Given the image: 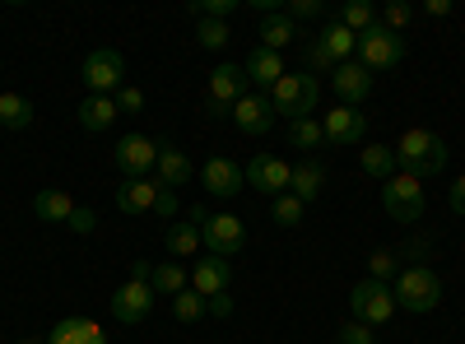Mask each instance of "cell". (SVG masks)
Listing matches in <instances>:
<instances>
[{"mask_svg":"<svg viewBox=\"0 0 465 344\" xmlns=\"http://www.w3.org/2000/svg\"><path fill=\"white\" fill-rule=\"evenodd\" d=\"M396 149V168L405 172V177H419V182H429V177H438V172H447V140L442 135H433V131H405L401 135V144H391Z\"/></svg>","mask_w":465,"mask_h":344,"instance_id":"obj_1","label":"cell"},{"mask_svg":"<svg viewBox=\"0 0 465 344\" xmlns=\"http://www.w3.org/2000/svg\"><path fill=\"white\" fill-rule=\"evenodd\" d=\"M270 107H275V117H289V122H302V117H312L317 103H322V80L317 74H284V80L265 93Z\"/></svg>","mask_w":465,"mask_h":344,"instance_id":"obj_2","label":"cell"},{"mask_svg":"<svg viewBox=\"0 0 465 344\" xmlns=\"http://www.w3.org/2000/svg\"><path fill=\"white\" fill-rule=\"evenodd\" d=\"M391 293H396L401 312L423 317V312H433L442 302V280L429 270V265H405V270L396 275V284H391Z\"/></svg>","mask_w":465,"mask_h":344,"instance_id":"obj_3","label":"cell"},{"mask_svg":"<svg viewBox=\"0 0 465 344\" xmlns=\"http://www.w3.org/2000/svg\"><path fill=\"white\" fill-rule=\"evenodd\" d=\"M349 312H354V321H363V326H386L401 308H396V293H391V284H377V280H359L354 289H349Z\"/></svg>","mask_w":465,"mask_h":344,"instance_id":"obj_4","label":"cell"},{"mask_svg":"<svg viewBox=\"0 0 465 344\" xmlns=\"http://www.w3.org/2000/svg\"><path fill=\"white\" fill-rule=\"evenodd\" d=\"M423 205H429V196H423L419 177L396 172L391 182H381V210L391 214L396 223H419L423 219Z\"/></svg>","mask_w":465,"mask_h":344,"instance_id":"obj_5","label":"cell"},{"mask_svg":"<svg viewBox=\"0 0 465 344\" xmlns=\"http://www.w3.org/2000/svg\"><path fill=\"white\" fill-rule=\"evenodd\" d=\"M122 80H126V61H122V52H116V47H94L84 56V89L94 98H116Z\"/></svg>","mask_w":465,"mask_h":344,"instance_id":"obj_6","label":"cell"},{"mask_svg":"<svg viewBox=\"0 0 465 344\" xmlns=\"http://www.w3.org/2000/svg\"><path fill=\"white\" fill-rule=\"evenodd\" d=\"M401 61H405V37L401 33L381 28V24H372L368 33H359V65H368L377 74V70H396Z\"/></svg>","mask_w":465,"mask_h":344,"instance_id":"obj_7","label":"cell"},{"mask_svg":"<svg viewBox=\"0 0 465 344\" xmlns=\"http://www.w3.org/2000/svg\"><path fill=\"white\" fill-rule=\"evenodd\" d=\"M205 238V251L219 256V260H232L242 247H247V223L238 214H210V223L201 228Z\"/></svg>","mask_w":465,"mask_h":344,"instance_id":"obj_8","label":"cell"},{"mask_svg":"<svg viewBox=\"0 0 465 344\" xmlns=\"http://www.w3.org/2000/svg\"><path fill=\"white\" fill-rule=\"evenodd\" d=\"M322 131H326V144L354 149V144H363V135H368V112L340 103L335 112H326V117H322Z\"/></svg>","mask_w":465,"mask_h":344,"instance_id":"obj_9","label":"cell"},{"mask_svg":"<svg viewBox=\"0 0 465 344\" xmlns=\"http://www.w3.org/2000/svg\"><path fill=\"white\" fill-rule=\"evenodd\" d=\"M153 302H159V293H153L144 280H126L122 289L112 293V317L122 321V326H140L153 312Z\"/></svg>","mask_w":465,"mask_h":344,"instance_id":"obj_10","label":"cell"},{"mask_svg":"<svg viewBox=\"0 0 465 344\" xmlns=\"http://www.w3.org/2000/svg\"><path fill=\"white\" fill-rule=\"evenodd\" d=\"M247 186H256L265 201H275V196H284L289 191V182H293V168L284 163V159H275V154H256L247 168Z\"/></svg>","mask_w":465,"mask_h":344,"instance_id":"obj_11","label":"cell"},{"mask_svg":"<svg viewBox=\"0 0 465 344\" xmlns=\"http://www.w3.org/2000/svg\"><path fill=\"white\" fill-rule=\"evenodd\" d=\"M331 89H335V98H340L344 107H363V103L372 98V70L359 65V61H340V65L331 70Z\"/></svg>","mask_w":465,"mask_h":344,"instance_id":"obj_12","label":"cell"},{"mask_svg":"<svg viewBox=\"0 0 465 344\" xmlns=\"http://www.w3.org/2000/svg\"><path fill=\"white\" fill-rule=\"evenodd\" d=\"M116 168H122L126 177H149L153 168H159V140L149 135H122V144H116Z\"/></svg>","mask_w":465,"mask_h":344,"instance_id":"obj_13","label":"cell"},{"mask_svg":"<svg viewBox=\"0 0 465 344\" xmlns=\"http://www.w3.org/2000/svg\"><path fill=\"white\" fill-rule=\"evenodd\" d=\"M201 186L210 191L214 201H232V196H238V191L247 186V172L232 163V159L214 154V159H205V168H201Z\"/></svg>","mask_w":465,"mask_h":344,"instance_id":"obj_14","label":"cell"},{"mask_svg":"<svg viewBox=\"0 0 465 344\" xmlns=\"http://www.w3.org/2000/svg\"><path fill=\"white\" fill-rule=\"evenodd\" d=\"M159 191L163 182H153V177H126L122 186H116V210L140 219V214H153V205H159Z\"/></svg>","mask_w":465,"mask_h":344,"instance_id":"obj_15","label":"cell"},{"mask_svg":"<svg viewBox=\"0 0 465 344\" xmlns=\"http://www.w3.org/2000/svg\"><path fill=\"white\" fill-rule=\"evenodd\" d=\"M232 126H238L242 135H252V140H261V135H270V126H275V107H270L265 93H247L238 107H232Z\"/></svg>","mask_w":465,"mask_h":344,"instance_id":"obj_16","label":"cell"},{"mask_svg":"<svg viewBox=\"0 0 465 344\" xmlns=\"http://www.w3.org/2000/svg\"><path fill=\"white\" fill-rule=\"evenodd\" d=\"M205 98H210V103H223V107H238V103L247 98V70H242V65H214Z\"/></svg>","mask_w":465,"mask_h":344,"instance_id":"obj_17","label":"cell"},{"mask_svg":"<svg viewBox=\"0 0 465 344\" xmlns=\"http://www.w3.org/2000/svg\"><path fill=\"white\" fill-rule=\"evenodd\" d=\"M242 70H247V84H256V93H270L280 80H284V56L280 52H270V47H256L247 61H242Z\"/></svg>","mask_w":465,"mask_h":344,"instance_id":"obj_18","label":"cell"},{"mask_svg":"<svg viewBox=\"0 0 465 344\" xmlns=\"http://www.w3.org/2000/svg\"><path fill=\"white\" fill-rule=\"evenodd\" d=\"M191 289H196L201 298L228 293V289H232V260H219V256L196 260V270H191Z\"/></svg>","mask_w":465,"mask_h":344,"instance_id":"obj_19","label":"cell"},{"mask_svg":"<svg viewBox=\"0 0 465 344\" xmlns=\"http://www.w3.org/2000/svg\"><path fill=\"white\" fill-rule=\"evenodd\" d=\"M191 177H196V163H191L177 144H168V140H159V182L173 191V186H186Z\"/></svg>","mask_w":465,"mask_h":344,"instance_id":"obj_20","label":"cell"},{"mask_svg":"<svg viewBox=\"0 0 465 344\" xmlns=\"http://www.w3.org/2000/svg\"><path fill=\"white\" fill-rule=\"evenodd\" d=\"M322 186H326V168H322V163H312V159H307V163H298V168H293V182H289V196H298L302 205H312V201L322 196Z\"/></svg>","mask_w":465,"mask_h":344,"instance_id":"obj_21","label":"cell"},{"mask_svg":"<svg viewBox=\"0 0 465 344\" xmlns=\"http://www.w3.org/2000/svg\"><path fill=\"white\" fill-rule=\"evenodd\" d=\"M33 214L43 219V223H70V214H74V201L65 196V191L47 186V191H37V196H33Z\"/></svg>","mask_w":465,"mask_h":344,"instance_id":"obj_22","label":"cell"},{"mask_svg":"<svg viewBox=\"0 0 465 344\" xmlns=\"http://www.w3.org/2000/svg\"><path fill=\"white\" fill-rule=\"evenodd\" d=\"M359 168H363L368 177H377V182H391V177L401 172L391 144H363V149H359Z\"/></svg>","mask_w":465,"mask_h":344,"instance_id":"obj_23","label":"cell"},{"mask_svg":"<svg viewBox=\"0 0 465 344\" xmlns=\"http://www.w3.org/2000/svg\"><path fill=\"white\" fill-rule=\"evenodd\" d=\"M112 122H116V98H84L80 103V126L89 131V135H103V131H112Z\"/></svg>","mask_w":465,"mask_h":344,"instance_id":"obj_24","label":"cell"},{"mask_svg":"<svg viewBox=\"0 0 465 344\" xmlns=\"http://www.w3.org/2000/svg\"><path fill=\"white\" fill-rule=\"evenodd\" d=\"M298 37V24L284 15V10H275V15H265L261 19V47H270V52H284L289 43Z\"/></svg>","mask_w":465,"mask_h":344,"instance_id":"obj_25","label":"cell"},{"mask_svg":"<svg viewBox=\"0 0 465 344\" xmlns=\"http://www.w3.org/2000/svg\"><path fill=\"white\" fill-rule=\"evenodd\" d=\"M317 37L326 43V52L335 56V65H340V61H354V56H359V33H349V28H344V24H335V19H331V24H326V28H322Z\"/></svg>","mask_w":465,"mask_h":344,"instance_id":"obj_26","label":"cell"},{"mask_svg":"<svg viewBox=\"0 0 465 344\" xmlns=\"http://www.w3.org/2000/svg\"><path fill=\"white\" fill-rule=\"evenodd\" d=\"M163 247L173 251V256H196L201 247H205V238H201V223H168V233H163Z\"/></svg>","mask_w":465,"mask_h":344,"instance_id":"obj_27","label":"cell"},{"mask_svg":"<svg viewBox=\"0 0 465 344\" xmlns=\"http://www.w3.org/2000/svg\"><path fill=\"white\" fill-rule=\"evenodd\" d=\"M33 103L24 98V93H0V126L5 131H28L33 126Z\"/></svg>","mask_w":465,"mask_h":344,"instance_id":"obj_28","label":"cell"},{"mask_svg":"<svg viewBox=\"0 0 465 344\" xmlns=\"http://www.w3.org/2000/svg\"><path fill=\"white\" fill-rule=\"evenodd\" d=\"M149 289L159 293V298H177L182 289H191V275L182 270L177 260H163V265H153V280H149Z\"/></svg>","mask_w":465,"mask_h":344,"instance_id":"obj_29","label":"cell"},{"mask_svg":"<svg viewBox=\"0 0 465 344\" xmlns=\"http://www.w3.org/2000/svg\"><path fill=\"white\" fill-rule=\"evenodd\" d=\"M94 330H98V321H89V317H65V321L52 326L47 344H89Z\"/></svg>","mask_w":465,"mask_h":344,"instance_id":"obj_30","label":"cell"},{"mask_svg":"<svg viewBox=\"0 0 465 344\" xmlns=\"http://www.w3.org/2000/svg\"><path fill=\"white\" fill-rule=\"evenodd\" d=\"M335 24H344L349 33H368V28L377 24V10L368 5V0H349V5L335 15Z\"/></svg>","mask_w":465,"mask_h":344,"instance_id":"obj_31","label":"cell"},{"mask_svg":"<svg viewBox=\"0 0 465 344\" xmlns=\"http://www.w3.org/2000/svg\"><path fill=\"white\" fill-rule=\"evenodd\" d=\"M270 219H275L280 228H298V223L307 219V205H302L298 196H289V191H284V196L270 201Z\"/></svg>","mask_w":465,"mask_h":344,"instance_id":"obj_32","label":"cell"},{"mask_svg":"<svg viewBox=\"0 0 465 344\" xmlns=\"http://www.w3.org/2000/svg\"><path fill=\"white\" fill-rule=\"evenodd\" d=\"M289 144H293V149H317V144H326V131H322V122H317V117L289 122Z\"/></svg>","mask_w":465,"mask_h":344,"instance_id":"obj_33","label":"cell"},{"mask_svg":"<svg viewBox=\"0 0 465 344\" xmlns=\"http://www.w3.org/2000/svg\"><path fill=\"white\" fill-rule=\"evenodd\" d=\"M302 65H307V74H331L335 70V56L326 52L322 37H307L302 43Z\"/></svg>","mask_w":465,"mask_h":344,"instance_id":"obj_34","label":"cell"},{"mask_svg":"<svg viewBox=\"0 0 465 344\" xmlns=\"http://www.w3.org/2000/svg\"><path fill=\"white\" fill-rule=\"evenodd\" d=\"M173 317H177L182 326H191V321H201V317H205V298H201L196 289H182V293L173 298Z\"/></svg>","mask_w":465,"mask_h":344,"instance_id":"obj_35","label":"cell"},{"mask_svg":"<svg viewBox=\"0 0 465 344\" xmlns=\"http://www.w3.org/2000/svg\"><path fill=\"white\" fill-rule=\"evenodd\" d=\"M410 19H414V5H405V0H391V5H381V10H377V24H381V28H391V33H401V37H405Z\"/></svg>","mask_w":465,"mask_h":344,"instance_id":"obj_36","label":"cell"},{"mask_svg":"<svg viewBox=\"0 0 465 344\" xmlns=\"http://www.w3.org/2000/svg\"><path fill=\"white\" fill-rule=\"evenodd\" d=\"M196 37H201L205 52H219L228 43V24L223 19H196Z\"/></svg>","mask_w":465,"mask_h":344,"instance_id":"obj_37","label":"cell"},{"mask_svg":"<svg viewBox=\"0 0 465 344\" xmlns=\"http://www.w3.org/2000/svg\"><path fill=\"white\" fill-rule=\"evenodd\" d=\"M232 10H238V0H196V5H191L196 19H223V24H228Z\"/></svg>","mask_w":465,"mask_h":344,"instance_id":"obj_38","label":"cell"},{"mask_svg":"<svg viewBox=\"0 0 465 344\" xmlns=\"http://www.w3.org/2000/svg\"><path fill=\"white\" fill-rule=\"evenodd\" d=\"M391 275H401V270H396V251H372V260H368V280L386 284Z\"/></svg>","mask_w":465,"mask_h":344,"instance_id":"obj_39","label":"cell"},{"mask_svg":"<svg viewBox=\"0 0 465 344\" xmlns=\"http://www.w3.org/2000/svg\"><path fill=\"white\" fill-rule=\"evenodd\" d=\"M335 344H377V335H372V326H363V321H344L340 335H335Z\"/></svg>","mask_w":465,"mask_h":344,"instance_id":"obj_40","label":"cell"},{"mask_svg":"<svg viewBox=\"0 0 465 344\" xmlns=\"http://www.w3.org/2000/svg\"><path fill=\"white\" fill-rule=\"evenodd\" d=\"M293 24H307V19H322L326 15V5L322 0H289V10H284Z\"/></svg>","mask_w":465,"mask_h":344,"instance_id":"obj_41","label":"cell"},{"mask_svg":"<svg viewBox=\"0 0 465 344\" xmlns=\"http://www.w3.org/2000/svg\"><path fill=\"white\" fill-rule=\"evenodd\" d=\"M65 228H70V233H80V238H89L94 228H98V214H94L89 205H74V214H70V223H65Z\"/></svg>","mask_w":465,"mask_h":344,"instance_id":"obj_42","label":"cell"},{"mask_svg":"<svg viewBox=\"0 0 465 344\" xmlns=\"http://www.w3.org/2000/svg\"><path fill=\"white\" fill-rule=\"evenodd\" d=\"M144 107V93L135 89V84H122L116 89V112H140Z\"/></svg>","mask_w":465,"mask_h":344,"instance_id":"obj_43","label":"cell"},{"mask_svg":"<svg viewBox=\"0 0 465 344\" xmlns=\"http://www.w3.org/2000/svg\"><path fill=\"white\" fill-rule=\"evenodd\" d=\"M205 312H210V317H232V289H228V293L205 298Z\"/></svg>","mask_w":465,"mask_h":344,"instance_id":"obj_44","label":"cell"},{"mask_svg":"<svg viewBox=\"0 0 465 344\" xmlns=\"http://www.w3.org/2000/svg\"><path fill=\"white\" fill-rule=\"evenodd\" d=\"M153 214H159V219H173V214H177V196H173L168 186L159 191V205H153Z\"/></svg>","mask_w":465,"mask_h":344,"instance_id":"obj_45","label":"cell"},{"mask_svg":"<svg viewBox=\"0 0 465 344\" xmlns=\"http://www.w3.org/2000/svg\"><path fill=\"white\" fill-rule=\"evenodd\" d=\"M447 201H451V210H456V214L465 219V177H456V186L447 191Z\"/></svg>","mask_w":465,"mask_h":344,"instance_id":"obj_46","label":"cell"},{"mask_svg":"<svg viewBox=\"0 0 465 344\" xmlns=\"http://www.w3.org/2000/svg\"><path fill=\"white\" fill-rule=\"evenodd\" d=\"M131 280H153V260H131Z\"/></svg>","mask_w":465,"mask_h":344,"instance_id":"obj_47","label":"cell"},{"mask_svg":"<svg viewBox=\"0 0 465 344\" xmlns=\"http://www.w3.org/2000/svg\"><path fill=\"white\" fill-rule=\"evenodd\" d=\"M423 15H433V19L451 15V0H423Z\"/></svg>","mask_w":465,"mask_h":344,"instance_id":"obj_48","label":"cell"},{"mask_svg":"<svg viewBox=\"0 0 465 344\" xmlns=\"http://www.w3.org/2000/svg\"><path fill=\"white\" fill-rule=\"evenodd\" d=\"M205 117L223 122V117H232V107H223V103H210V98H205Z\"/></svg>","mask_w":465,"mask_h":344,"instance_id":"obj_49","label":"cell"},{"mask_svg":"<svg viewBox=\"0 0 465 344\" xmlns=\"http://www.w3.org/2000/svg\"><path fill=\"white\" fill-rule=\"evenodd\" d=\"M15 344H43V339H33V335H24V339H15Z\"/></svg>","mask_w":465,"mask_h":344,"instance_id":"obj_50","label":"cell"}]
</instances>
